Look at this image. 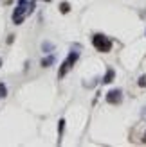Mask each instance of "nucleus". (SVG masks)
I'll return each mask as SVG.
<instances>
[{
  "instance_id": "3",
  "label": "nucleus",
  "mask_w": 146,
  "mask_h": 147,
  "mask_svg": "<svg viewBox=\"0 0 146 147\" xmlns=\"http://www.w3.org/2000/svg\"><path fill=\"white\" fill-rule=\"evenodd\" d=\"M25 14H29V2L27 4H18L14 13H13V24L20 25L22 22H24V18H25Z\"/></svg>"
},
{
  "instance_id": "9",
  "label": "nucleus",
  "mask_w": 146,
  "mask_h": 147,
  "mask_svg": "<svg viewBox=\"0 0 146 147\" xmlns=\"http://www.w3.org/2000/svg\"><path fill=\"white\" fill-rule=\"evenodd\" d=\"M0 97H7V86L4 83H0Z\"/></svg>"
},
{
  "instance_id": "5",
  "label": "nucleus",
  "mask_w": 146,
  "mask_h": 147,
  "mask_svg": "<svg viewBox=\"0 0 146 147\" xmlns=\"http://www.w3.org/2000/svg\"><path fill=\"white\" fill-rule=\"evenodd\" d=\"M114 77H115V70H114V68H110V67H108V68H106V72H105L103 83H105V84H110L112 81H114Z\"/></svg>"
},
{
  "instance_id": "11",
  "label": "nucleus",
  "mask_w": 146,
  "mask_h": 147,
  "mask_svg": "<svg viewBox=\"0 0 146 147\" xmlns=\"http://www.w3.org/2000/svg\"><path fill=\"white\" fill-rule=\"evenodd\" d=\"M43 50H45V52H49V50H53V45H50V43H43Z\"/></svg>"
},
{
  "instance_id": "6",
  "label": "nucleus",
  "mask_w": 146,
  "mask_h": 147,
  "mask_svg": "<svg viewBox=\"0 0 146 147\" xmlns=\"http://www.w3.org/2000/svg\"><path fill=\"white\" fill-rule=\"evenodd\" d=\"M63 131H65V119H60V122H58V144L61 142Z\"/></svg>"
},
{
  "instance_id": "2",
  "label": "nucleus",
  "mask_w": 146,
  "mask_h": 147,
  "mask_svg": "<svg viewBox=\"0 0 146 147\" xmlns=\"http://www.w3.org/2000/svg\"><path fill=\"white\" fill-rule=\"evenodd\" d=\"M79 59V52H76V50H70L69 52V56L65 57V61L61 63V67H60V70H58V79H63L65 76L69 74V70L76 65V61Z\"/></svg>"
},
{
  "instance_id": "4",
  "label": "nucleus",
  "mask_w": 146,
  "mask_h": 147,
  "mask_svg": "<svg viewBox=\"0 0 146 147\" xmlns=\"http://www.w3.org/2000/svg\"><path fill=\"white\" fill-rule=\"evenodd\" d=\"M106 102L108 104H121L123 102V90L121 88H114L106 93Z\"/></svg>"
},
{
  "instance_id": "16",
  "label": "nucleus",
  "mask_w": 146,
  "mask_h": 147,
  "mask_svg": "<svg viewBox=\"0 0 146 147\" xmlns=\"http://www.w3.org/2000/svg\"><path fill=\"white\" fill-rule=\"evenodd\" d=\"M0 67H2V59H0Z\"/></svg>"
},
{
  "instance_id": "15",
  "label": "nucleus",
  "mask_w": 146,
  "mask_h": 147,
  "mask_svg": "<svg viewBox=\"0 0 146 147\" xmlns=\"http://www.w3.org/2000/svg\"><path fill=\"white\" fill-rule=\"evenodd\" d=\"M43 2H50V0H43Z\"/></svg>"
},
{
  "instance_id": "8",
  "label": "nucleus",
  "mask_w": 146,
  "mask_h": 147,
  "mask_svg": "<svg viewBox=\"0 0 146 147\" xmlns=\"http://www.w3.org/2000/svg\"><path fill=\"white\" fill-rule=\"evenodd\" d=\"M69 11H70V4H69V2H61V4H60V13H61V14H67Z\"/></svg>"
},
{
  "instance_id": "1",
  "label": "nucleus",
  "mask_w": 146,
  "mask_h": 147,
  "mask_svg": "<svg viewBox=\"0 0 146 147\" xmlns=\"http://www.w3.org/2000/svg\"><path fill=\"white\" fill-rule=\"evenodd\" d=\"M92 45H94V49H96L98 52L106 54V52H110V50H112V40L106 38L105 34L98 32V34L92 36Z\"/></svg>"
},
{
  "instance_id": "12",
  "label": "nucleus",
  "mask_w": 146,
  "mask_h": 147,
  "mask_svg": "<svg viewBox=\"0 0 146 147\" xmlns=\"http://www.w3.org/2000/svg\"><path fill=\"white\" fill-rule=\"evenodd\" d=\"M2 2H4V4H5V5H9V4H11V2H13V0H2Z\"/></svg>"
},
{
  "instance_id": "7",
  "label": "nucleus",
  "mask_w": 146,
  "mask_h": 147,
  "mask_svg": "<svg viewBox=\"0 0 146 147\" xmlns=\"http://www.w3.org/2000/svg\"><path fill=\"white\" fill-rule=\"evenodd\" d=\"M54 59H56V57H54V54H50V56H45V57L42 59V67H43V68L50 67V65L54 63Z\"/></svg>"
},
{
  "instance_id": "14",
  "label": "nucleus",
  "mask_w": 146,
  "mask_h": 147,
  "mask_svg": "<svg viewBox=\"0 0 146 147\" xmlns=\"http://www.w3.org/2000/svg\"><path fill=\"white\" fill-rule=\"evenodd\" d=\"M29 0H18V4H27Z\"/></svg>"
},
{
  "instance_id": "13",
  "label": "nucleus",
  "mask_w": 146,
  "mask_h": 147,
  "mask_svg": "<svg viewBox=\"0 0 146 147\" xmlns=\"http://www.w3.org/2000/svg\"><path fill=\"white\" fill-rule=\"evenodd\" d=\"M143 144H146V131H144V135H143Z\"/></svg>"
},
{
  "instance_id": "10",
  "label": "nucleus",
  "mask_w": 146,
  "mask_h": 147,
  "mask_svg": "<svg viewBox=\"0 0 146 147\" xmlns=\"http://www.w3.org/2000/svg\"><path fill=\"white\" fill-rule=\"evenodd\" d=\"M137 84H139L141 88H146V74H143V76L139 77V81H137Z\"/></svg>"
}]
</instances>
